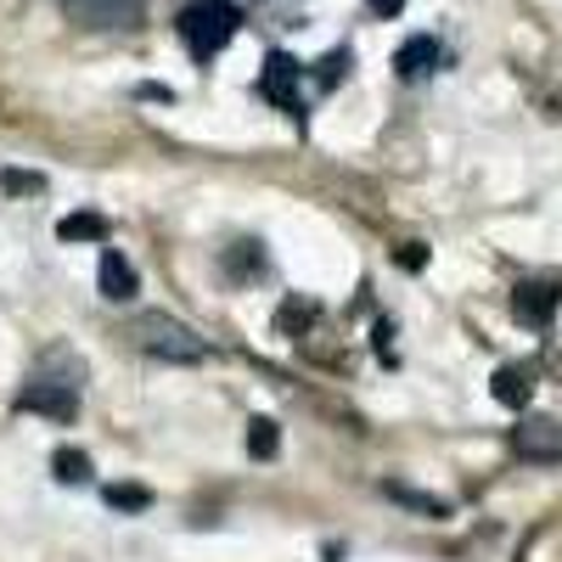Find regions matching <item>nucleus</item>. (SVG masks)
Returning a JSON list of instances; mask_svg holds the SVG:
<instances>
[{"instance_id":"nucleus-1","label":"nucleus","mask_w":562,"mask_h":562,"mask_svg":"<svg viewBox=\"0 0 562 562\" xmlns=\"http://www.w3.org/2000/svg\"><path fill=\"white\" fill-rule=\"evenodd\" d=\"M130 338H135L140 355H153V360H175V366L214 360V344H203L192 326L175 321V315H140V321H130Z\"/></svg>"},{"instance_id":"nucleus-2","label":"nucleus","mask_w":562,"mask_h":562,"mask_svg":"<svg viewBox=\"0 0 562 562\" xmlns=\"http://www.w3.org/2000/svg\"><path fill=\"white\" fill-rule=\"evenodd\" d=\"M237 29H243V12L231 7V0H192V7L180 12V40L198 63L220 57L225 45L237 40Z\"/></svg>"},{"instance_id":"nucleus-3","label":"nucleus","mask_w":562,"mask_h":562,"mask_svg":"<svg viewBox=\"0 0 562 562\" xmlns=\"http://www.w3.org/2000/svg\"><path fill=\"white\" fill-rule=\"evenodd\" d=\"M57 7L85 29H135L147 0H57Z\"/></svg>"},{"instance_id":"nucleus-4","label":"nucleus","mask_w":562,"mask_h":562,"mask_svg":"<svg viewBox=\"0 0 562 562\" xmlns=\"http://www.w3.org/2000/svg\"><path fill=\"white\" fill-rule=\"evenodd\" d=\"M557 304H562L557 281H518V288H512V315H518L524 326H535V333H546V326H551Z\"/></svg>"},{"instance_id":"nucleus-5","label":"nucleus","mask_w":562,"mask_h":562,"mask_svg":"<svg viewBox=\"0 0 562 562\" xmlns=\"http://www.w3.org/2000/svg\"><path fill=\"white\" fill-rule=\"evenodd\" d=\"M18 411H29V416H57V422H74V411H79V389H74V383H45V378H34V383L18 394Z\"/></svg>"},{"instance_id":"nucleus-6","label":"nucleus","mask_w":562,"mask_h":562,"mask_svg":"<svg viewBox=\"0 0 562 562\" xmlns=\"http://www.w3.org/2000/svg\"><path fill=\"white\" fill-rule=\"evenodd\" d=\"M259 97L276 102V108H288V113H299V63H293L288 52H270V57H265Z\"/></svg>"},{"instance_id":"nucleus-7","label":"nucleus","mask_w":562,"mask_h":562,"mask_svg":"<svg viewBox=\"0 0 562 562\" xmlns=\"http://www.w3.org/2000/svg\"><path fill=\"white\" fill-rule=\"evenodd\" d=\"M512 450L524 461H562V422H551V416L524 422V428L512 434Z\"/></svg>"},{"instance_id":"nucleus-8","label":"nucleus","mask_w":562,"mask_h":562,"mask_svg":"<svg viewBox=\"0 0 562 562\" xmlns=\"http://www.w3.org/2000/svg\"><path fill=\"white\" fill-rule=\"evenodd\" d=\"M97 281H102V299H108V304H130V299L140 293V276H135V265H130L119 248H108V254H102Z\"/></svg>"},{"instance_id":"nucleus-9","label":"nucleus","mask_w":562,"mask_h":562,"mask_svg":"<svg viewBox=\"0 0 562 562\" xmlns=\"http://www.w3.org/2000/svg\"><path fill=\"white\" fill-rule=\"evenodd\" d=\"M490 394H495V405H506V411H524V405L535 400V366H501Z\"/></svg>"},{"instance_id":"nucleus-10","label":"nucleus","mask_w":562,"mask_h":562,"mask_svg":"<svg viewBox=\"0 0 562 562\" xmlns=\"http://www.w3.org/2000/svg\"><path fill=\"white\" fill-rule=\"evenodd\" d=\"M434 63H439V40L434 34H411L400 52H394V68H400V79H422V74H434Z\"/></svg>"},{"instance_id":"nucleus-11","label":"nucleus","mask_w":562,"mask_h":562,"mask_svg":"<svg viewBox=\"0 0 562 562\" xmlns=\"http://www.w3.org/2000/svg\"><path fill=\"white\" fill-rule=\"evenodd\" d=\"M57 237L63 243H108V220L102 214H68L57 225Z\"/></svg>"},{"instance_id":"nucleus-12","label":"nucleus","mask_w":562,"mask_h":562,"mask_svg":"<svg viewBox=\"0 0 562 562\" xmlns=\"http://www.w3.org/2000/svg\"><path fill=\"white\" fill-rule=\"evenodd\" d=\"M52 467H57L63 484H85V479H90V456H85V450H57Z\"/></svg>"},{"instance_id":"nucleus-13","label":"nucleus","mask_w":562,"mask_h":562,"mask_svg":"<svg viewBox=\"0 0 562 562\" xmlns=\"http://www.w3.org/2000/svg\"><path fill=\"white\" fill-rule=\"evenodd\" d=\"M248 456H259V461L276 456V422L270 416H254L248 422Z\"/></svg>"},{"instance_id":"nucleus-14","label":"nucleus","mask_w":562,"mask_h":562,"mask_svg":"<svg viewBox=\"0 0 562 562\" xmlns=\"http://www.w3.org/2000/svg\"><path fill=\"white\" fill-rule=\"evenodd\" d=\"M389 495L405 501V506H416V512H428V518H445V501H434V495H416V490H400V484H394Z\"/></svg>"},{"instance_id":"nucleus-15","label":"nucleus","mask_w":562,"mask_h":562,"mask_svg":"<svg viewBox=\"0 0 562 562\" xmlns=\"http://www.w3.org/2000/svg\"><path fill=\"white\" fill-rule=\"evenodd\" d=\"M40 175H18V169H7V175H0V192H40Z\"/></svg>"},{"instance_id":"nucleus-16","label":"nucleus","mask_w":562,"mask_h":562,"mask_svg":"<svg viewBox=\"0 0 562 562\" xmlns=\"http://www.w3.org/2000/svg\"><path fill=\"white\" fill-rule=\"evenodd\" d=\"M349 74V52H333V57H321V85H338Z\"/></svg>"},{"instance_id":"nucleus-17","label":"nucleus","mask_w":562,"mask_h":562,"mask_svg":"<svg viewBox=\"0 0 562 562\" xmlns=\"http://www.w3.org/2000/svg\"><path fill=\"white\" fill-rule=\"evenodd\" d=\"M108 501L124 506V512H140V506H147V490H108Z\"/></svg>"},{"instance_id":"nucleus-18","label":"nucleus","mask_w":562,"mask_h":562,"mask_svg":"<svg viewBox=\"0 0 562 562\" xmlns=\"http://www.w3.org/2000/svg\"><path fill=\"white\" fill-rule=\"evenodd\" d=\"M371 12H383V18H400V12H405V0H371Z\"/></svg>"}]
</instances>
